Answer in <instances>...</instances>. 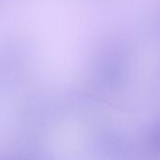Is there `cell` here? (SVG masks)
<instances>
[{"mask_svg": "<svg viewBox=\"0 0 160 160\" xmlns=\"http://www.w3.org/2000/svg\"><path fill=\"white\" fill-rule=\"evenodd\" d=\"M141 143L152 159L160 160V118L147 129Z\"/></svg>", "mask_w": 160, "mask_h": 160, "instance_id": "obj_1", "label": "cell"}]
</instances>
